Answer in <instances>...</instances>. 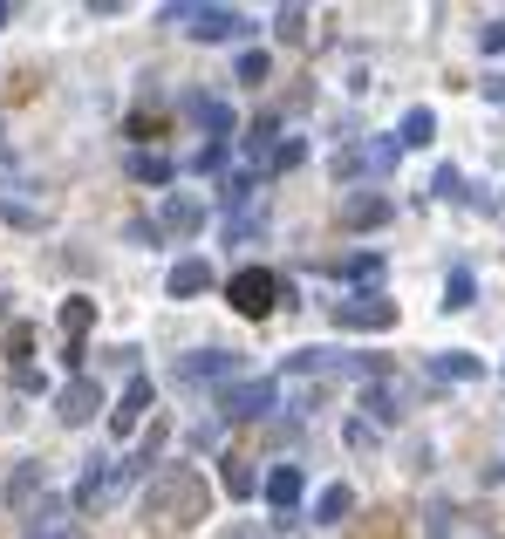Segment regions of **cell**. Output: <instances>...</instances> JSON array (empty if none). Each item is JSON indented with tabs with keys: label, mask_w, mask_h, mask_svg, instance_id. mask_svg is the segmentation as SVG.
Segmentation results:
<instances>
[{
	"label": "cell",
	"mask_w": 505,
	"mask_h": 539,
	"mask_svg": "<svg viewBox=\"0 0 505 539\" xmlns=\"http://www.w3.org/2000/svg\"><path fill=\"white\" fill-rule=\"evenodd\" d=\"M349 512H355V492L349 485H328V492L314 499V526H342Z\"/></svg>",
	"instance_id": "cell-15"
},
{
	"label": "cell",
	"mask_w": 505,
	"mask_h": 539,
	"mask_svg": "<svg viewBox=\"0 0 505 539\" xmlns=\"http://www.w3.org/2000/svg\"><path fill=\"white\" fill-rule=\"evenodd\" d=\"M239 82H267V55H260V48L239 55Z\"/></svg>",
	"instance_id": "cell-27"
},
{
	"label": "cell",
	"mask_w": 505,
	"mask_h": 539,
	"mask_svg": "<svg viewBox=\"0 0 505 539\" xmlns=\"http://www.w3.org/2000/svg\"><path fill=\"white\" fill-rule=\"evenodd\" d=\"M444 308H471V267H458L444 280Z\"/></svg>",
	"instance_id": "cell-23"
},
{
	"label": "cell",
	"mask_w": 505,
	"mask_h": 539,
	"mask_svg": "<svg viewBox=\"0 0 505 539\" xmlns=\"http://www.w3.org/2000/svg\"><path fill=\"white\" fill-rule=\"evenodd\" d=\"M430 137H437V116H430L424 103H417V110H403V144H410V151H424Z\"/></svg>",
	"instance_id": "cell-17"
},
{
	"label": "cell",
	"mask_w": 505,
	"mask_h": 539,
	"mask_svg": "<svg viewBox=\"0 0 505 539\" xmlns=\"http://www.w3.org/2000/svg\"><path fill=\"white\" fill-rule=\"evenodd\" d=\"M103 410V383H89V376H76V383H62V396H55V417L76 430V424H89Z\"/></svg>",
	"instance_id": "cell-5"
},
{
	"label": "cell",
	"mask_w": 505,
	"mask_h": 539,
	"mask_svg": "<svg viewBox=\"0 0 505 539\" xmlns=\"http://www.w3.org/2000/svg\"><path fill=\"white\" fill-rule=\"evenodd\" d=\"M376 273H383L376 253H355V260H349V280H376Z\"/></svg>",
	"instance_id": "cell-28"
},
{
	"label": "cell",
	"mask_w": 505,
	"mask_h": 539,
	"mask_svg": "<svg viewBox=\"0 0 505 539\" xmlns=\"http://www.w3.org/2000/svg\"><path fill=\"white\" fill-rule=\"evenodd\" d=\"M499 471H505V464H499Z\"/></svg>",
	"instance_id": "cell-32"
},
{
	"label": "cell",
	"mask_w": 505,
	"mask_h": 539,
	"mask_svg": "<svg viewBox=\"0 0 505 539\" xmlns=\"http://www.w3.org/2000/svg\"><path fill=\"white\" fill-rule=\"evenodd\" d=\"M308 35V7H280V41H301Z\"/></svg>",
	"instance_id": "cell-26"
},
{
	"label": "cell",
	"mask_w": 505,
	"mask_h": 539,
	"mask_svg": "<svg viewBox=\"0 0 505 539\" xmlns=\"http://www.w3.org/2000/svg\"><path fill=\"white\" fill-rule=\"evenodd\" d=\"M130 178H144V185H164V178H171V164H164V157H130Z\"/></svg>",
	"instance_id": "cell-25"
},
{
	"label": "cell",
	"mask_w": 505,
	"mask_h": 539,
	"mask_svg": "<svg viewBox=\"0 0 505 539\" xmlns=\"http://www.w3.org/2000/svg\"><path fill=\"white\" fill-rule=\"evenodd\" d=\"M35 485H41V471H35V464H21V471H14V478H7V505L35 499Z\"/></svg>",
	"instance_id": "cell-22"
},
{
	"label": "cell",
	"mask_w": 505,
	"mask_h": 539,
	"mask_svg": "<svg viewBox=\"0 0 505 539\" xmlns=\"http://www.w3.org/2000/svg\"><path fill=\"white\" fill-rule=\"evenodd\" d=\"M301 157H308V151H301V137H287V144H280V151H273V164H280V171H294V164H301Z\"/></svg>",
	"instance_id": "cell-29"
},
{
	"label": "cell",
	"mask_w": 505,
	"mask_h": 539,
	"mask_svg": "<svg viewBox=\"0 0 505 539\" xmlns=\"http://www.w3.org/2000/svg\"><path fill=\"white\" fill-rule=\"evenodd\" d=\"M369 417H376V424H396V417H403V389L369 383Z\"/></svg>",
	"instance_id": "cell-18"
},
{
	"label": "cell",
	"mask_w": 505,
	"mask_h": 539,
	"mask_svg": "<svg viewBox=\"0 0 505 539\" xmlns=\"http://www.w3.org/2000/svg\"><path fill=\"white\" fill-rule=\"evenodd\" d=\"M164 21H171V28L185 21L198 41H246L253 35V21H246L239 7H164Z\"/></svg>",
	"instance_id": "cell-2"
},
{
	"label": "cell",
	"mask_w": 505,
	"mask_h": 539,
	"mask_svg": "<svg viewBox=\"0 0 505 539\" xmlns=\"http://www.w3.org/2000/svg\"><path fill=\"white\" fill-rule=\"evenodd\" d=\"M485 48H492V55L505 48V21H492V28H485Z\"/></svg>",
	"instance_id": "cell-30"
},
{
	"label": "cell",
	"mask_w": 505,
	"mask_h": 539,
	"mask_svg": "<svg viewBox=\"0 0 505 539\" xmlns=\"http://www.w3.org/2000/svg\"><path fill=\"white\" fill-rule=\"evenodd\" d=\"M437 198H451V205H471V185H465V171H437Z\"/></svg>",
	"instance_id": "cell-21"
},
{
	"label": "cell",
	"mask_w": 505,
	"mask_h": 539,
	"mask_svg": "<svg viewBox=\"0 0 505 539\" xmlns=\"http://www.w3.org/2000/svg\"><path fill=\"white\" fill-rule=\"evenodd\" d=\"M233 355H226V348H198V355H185V362H178V383H219V376H226V383H233Z\"/></svg>",
	"instance_id": "cell-8"
},
{
	"label": "cell",
	"mask_w": 505,
	"mask_h": 539,
	"mask_svg": "<svg viewBox=\"0 0 505 539\" xmlns=\"http://www.w3.org/2000/svg\"><path fill=\"white\" fill-rule=\"evenodd\" d=\"M144 410H151V383H144V376H130V389H123L117 410H110V430H117V437H130V430L144 424Z\"/></svg>",
	"instance_id": "cell-10"
},
{
	"label": "cell",
	"mask_w": 505,
	"mask_h": 539,
	"mask_svg": "<svg viewBox=\"0 0 505 539\" xmlns=\"http://www.w3.org/2000/svg\"><path fill=\"white\" fill-rule=\"evenodd\" d=\"M185 110H192L198 123H205V130H219V137H226V130H233V110H226V103H219V96H185Z\"/></svg>",
	"instance_id": "cell-16"
},
{
	"label": "cell",
	"mask_w": 505,
	"mask_h": 539,
	"mask_svg": "<svg viewBox=\"0 0 505 539\" xmlns=\"http://www.w3.org/2000/svg\"><path fill=\"white\" fill-rule=\"evenodd\" d=\"M219 485H226V499H253V492H267V478H260L246 458H219Z\"/></svg>",
	"instance_id": "cell-13"
},
{
	"label": "cell",
	"mask_w": 505,
	"mask_h": 539,
	"mask_svg": "<svg viewBox=\"0 0 505 539\" xmlns=\"http://www.w3.org/2000/svg\"><path fill=\"white\" fill-rule=\"evenodd\" d=\"M21 539H69V505L62 499H41L28 519H21Z\"/></svg>",
	"instance_id": "cell-11"
},
{
	"label": "cell",
	"mask_w": 505,
	"mask_h": 539,
	"mask_svg": "<svg viewBox=\"0 0 505 539\" xmlns=\"http://www.w3.org/2000/svg\"><path fill=\"white\" fill-rule=\"evenodd\" d=\"M151 512L171 519V526H198V519H205V485H198V471H185V464L164 471L151 485Z\"/></svg>",
	"instance_id": "cell-1"
},
{
	"label": "cell",
	"mask_w": 505,
	"mask_h": 539,
	"mask_svg": "<svg viewBox=\"0 0 505 539\" xmlns=\"http://www.w3.org/2000/svg\"><path fill=\"white\" fill-rule=\"evenodd\" d=\"M267 499H273V512H280V526H287V512L308 499V478H301V464H273V471H267Z\"/></svg>",
	"instance_id": "cell-6"
},
{
	"label": "cell",
	"mask_w": 505,
	"mask_h": 539,
	"mask_svg": "<svg viewBox=\"0 0 505 539\" xmlns=\"http://www.w3.org/2000/svg\"><path fill=\"white\" fill-rule=\"evenodd\" d=\"M89 321H96V308H89V301H69V308H62V335L76 342V335L89 328Z\"/></svg>",
	"instance_id": "cell-24"
},
{
	"label": "cell",
	"mask_w": 505,
	"mask_h": 539,
	"mask_svg": "<svg viewBox=\"0 0 505 539\" xmlns=\"http://www.w3.org/2000/svg\"><path fill=\"white\" fill-rule=\"evenodd\" d=\"M273 396H280L273 383H226L219 410H226V417H267V410H273Z\"/></svg>",
	"instance_id": "cell-7"
},
{
	"label": "cell",
	"mask_w": 505,
	"mask_h": 539,
	"mask_svg": "<svg viewBox=\"0 0 505 539\" xmlns=\"http://www.w3.org/2000/svg\"><path fill=\"white\" fill-rule=\"evenodd\" d=\"M362 151V171H389L396 164V137H369V144H355Z\"/></svg>",
	"instance_id": "cell-19"
},
{
	"label": "cell",
	"mask_w": 505,
	"mask_h": 539,
	"mask_svg": "<svg viewBox=\"0 0 505 539\" xmlns=\"http://www.w3.org/2000/svg\"><path fill=\"white\" fill-rule=\"evenodd\" d=\"M335 328L383 335V328H396V301H389V294H342V301H335Z\"/></svg>",
	"instance_id": "cell-4"
},
{
	"label": "cell",
	"mask_w": 505,
	"mask_h": 539,
	"mask_svg": "<svg viewBox=\"0 0 505 539\" xmlns=\"http://www.w3.org/2000/svg\"><path fill=\"white\" fill-rule=\"evenodd\" d=\"M164 287H171V301H192V294H205V287H212V267H205V260H178Z\"/></svg>",
	"instance_id": "cell-14"
},
{
	"label": "cell",
	"mask_w": 505,
	"mask_h": 539,
	"mask_svg": "<svg viewBox=\"0 0 505 539\" xmlns=\"http://www.w3.org/2000/svg\"><path fill=\"white\" fill-rule=\"evenodd\" d=\"M0 21H7V7H0Z\"/></svg>",
	"instance_id": "cell-31"
},
{
	"label": "cell",
	"mask_w": 505,
	"mask_h": 539,
	"mask_svg": "<svg viewBox=\"0 0 505 539\" xmlns=\"http://www.w3.org/2000/svg\"><path fill=\"white\" fill-rule=\"evenodd\" d=\"M157 219H164V232H178V239H192V232L205 226V205H198L192 192H171V198H164V212H157Z\"/></svg>",
	"instance_id": "cell-12"
},
{
	"label": "cell",
	"mask_w": 505,
	"mask_h": 539,
	"mask_svg": "<svg viewBox=\"0 0 505 539\" xmlns=\"http://www.w3.org/2000/svg\"><path fill=\"white\" fill-rule=\"evenodd\" d=\"M226 294H233V308L246 314V321H260V314H273V301H294V287H280V273L267 267H246L226 280Z\"/></svg>",
	"instance_id": "cell-3"
},
{
	"label": "cell",
	"mask_w": 505,
	"mask_h": 539,
	"mask_svg": "<svg viewBox=\"0 0 505 539\" xmlns=\"http://www.w3.org/2000/svg\"><path fill=\"white\" fill-rule=\"evenodd\" d=\"M437 376H451V383H471V376H478V362H471L465 348H451V355H437Z\"/></svg>",
	"instance_id": "cell-20"
},
{
	"label": "cell",
	"mask_w": 505,
	"mask_h": 539,
	"mask_svg": "<svg viewBox=\"0 0 505 539\" xmlns=\"http://www.w3.org/2000/svg\"><path fill=\"white\" fill-rule=\"evenodd\" d=\"M396 212V198H383V192H355V198H342V226H355V232H376Z\"/></svg>",
	"instance_id": "cell-9"
}]
</instances>
